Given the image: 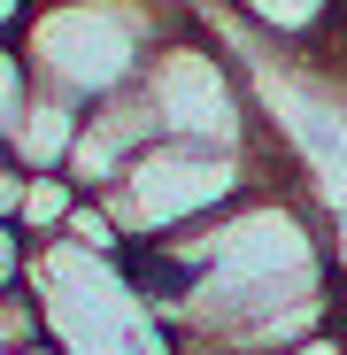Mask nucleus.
Segmentation results:
<instances>
[{
	"label": "nucleus",
	"mask_w": 347,
	"mask_h": 355,
	"mask_svg": "<svg viewBox=\"0 0 347 355\" xmlns=\"http://www.w3.org/2000/svg\"><path fill=\"white\" fill-rule=\"evenodd\" d=\"M170 31H186L178 0H54V8H31L16 31V54L31 85L70 93V101H108L124 93Z\"/></svg>",
	"instance_id": "obj_1"
},
{
	"label": "nucleus",
	"mask_w": 347,
	"mask_h": 355,
	"mask_svg": "<svg viewBox=\"0 0 347 355\" xmlns=\"http://www.w3.org/2000/svg\"><path fill=\"white\" fill-rule=\"evenodd\" d=\"M294 170L278 147H201V139H154L124 162V178L100 193L108 216L124 224V240H170L186 224H208L216 209L247 201L263 178Z\"/></svg>",
	"instance_id": "obj_2"
},
{
	"label": "nucleus",
	"mask_w": 347,
	"mask_h": 355,
	"mask_svg": "<svg viewBox=\"0 0 347 355\" xmlns=\"http://www.w3.org/2000/svg\"><path fill=\"white\" fill-rule=\"evenodd\" d=\"M132 93L147 101L162 139H201V147H270V124L224 46H208L193 24L170 31L154 46V62L132 78Z\"/></svg>",
	"instance_id": "obj_3"
},
{
	"label": "nucleus",
	"mask_w": 347,
	"mask_h": 355,
	"mask_svg": "<svg viewBox=\"0 0 347 355\" xmlns=\"http://www.w3.org/2000/svg\"><path fill=\"white\" fill-rule=\"evenodd\" d=\"M78 132H85V101L31 85V101L16 108V124H8V139H0V155H8L24 178H70Z\"/></svg>",
	"instance_id": "obj_4"
},
{
	"label": "nucleus",
	"mask_w": 347,
	"mask_h": 355,
	"mask_svg": "<svg viewBox=\"0 0 347 355\" xmlns=\"http://www.w3.org/2000/svg\"><path fill=\"white\" fill-rule=\"evenodd\" d=\"M224 8L278 54H324L347 24V0H224Z\"/></svg>",
	"instance_id": "obj_5"
},
{
	"label": "nucleus",
	"mask_w": 347,
	"mask_h": 355,
	"mask_svg": "<svg viewBox=\"0 0 347 355\" xmlns=\"http://www.w3.org/2000/svg\"><path fill=\"white\" fill-rule=\"evenodd\" d=\"M85 193L70 186V178H24V201H16V232L24 240H62V224Z\"/></svg>",
	"instance_id": "obj_6"
},
{
	"label": "nucleus",
	"mask_w": 347,
	"mask_h": 355,
	"mask_svg": "<svg viewBox=\"0 0 347 355\" xmlns=\"http://www.w3.org/2000/svg\"><path fill=\"white\" fill-rule=\"evenodd\" d=\"M24 101H31V70H24L16 39H0V139H8V124H16Z\"/></svg>",
	"instance_id": "obj_7"
},
{
	"label": "nucleus",
	"mask_w": 347,
	"mask_h": 355,
	"mask_svg": "<svg viewBox=\"0 0 347 355\" xmlns=\"http://www.w3.org/2000/svg\"><path fill=\"white\" fill-rule=\"evenodd\" d=\"M317 70L332 78V93H347V24H339V31H332V46L317 54Z\"/></svg>",
	"instance_id": "obj_8"
},
{
	"label": "nucleus",
	"mask_w": 347,
	"mask_h": 355,
	"mask_svg": "<svg viewBox=\"0 0 347 355\" xmlns=\"http://www.w3.org/2000/svg\"><path fill=\"white\" fill-rule=\"evenodd\" d=\"M285 355H347V317H339V324H324V332H309L301 347H285Z\"/></svg>",
	"instance_id": "obj_9"
},
{
	"label": "nucleus",
	"mask_w": 347,
	"mask_h": 355,
	"mask_svg": "<svg viewBox=\"0 0 347 355\" xmlns=\"http://www.w3.org/2000/svg\"><path fill=\"white\" fill-rule=\"evenodd\" d=\"M24 16H31V0H0V39H16Z\"/></svg>",
	"instance_id": "obj_10"
},
{
	"label": "nucleus",
	"mask_w": 347,
	"mask_h": 355,
	"mask_svg": "<svg viewBox=\"0 0 347 355\" xmlns=\"http://www.w3.org/2000/svg\"><path fill=\"white\" fill-rule=\"evenodd\" d=\"M16 355H70V347H54V340H31V347H16Z\"/></svg>",
	"instance_id": "obj_11"
},
{
	"label": "nucleus",
	"mask_w": 347,
	"mask_h": 355,
	"mask_svg": "<svg viewBox=\"0 0 347 355\" xmlns=\"http://www.w3.org/2000/svg\"><path fill=\"white\" fill-rule=\"evenodd\" d=\"M31 8H54V0H31Z\"/></svg>",
	"instance_id": "obj_12"
}]
</instances>
